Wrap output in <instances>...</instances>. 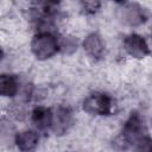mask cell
I'll return each instance as SVG.
<instances>
[{
    "instance_id": "8992f818",
    "label": "cell",
    "mask_w": 152,
    "mask_h": 152,
    "mask_svg": "<svg viewBox=\"0 0 152 152\" xmlns=\"http://www.w3.org/2000/svg\"><path fill=\"white\" fill-rule=\"evenodd\" d=\"M124 48L129 56L137 59H141L150 53V48L146 40L138 33H131L126 36L124 39Z\"/></svg>"
},
{
    "instance_id": "9c48e42d",
    "label": "cell",
    "mask_w": 152,
    "mask_h": 152,
    "mask_svg": "<svg viewBox=\"0 0 152 152\" xmlns=\"http://www.w3.org/2000/svg\"><path fill=\"white\" fill-rule=\"evenodd\" d=\"M83 49L87 52V55L94 59H100L103 57L104 53V44L102 38L97 33H90L88 34L83 43Z\"/></svg>"
},
{
    "instance_id": "5b68a950",
    "label": "cell",
    "mask_w": 152,
    "mask_h": 152,
    "mask_svg": "<svg viewBox=\"0 0 152 152\" xmlns=\"http://www.w3.org/2000/svg\"><path fill=\"white\" fill-rule=\"evenodd\" d=\"M75 122L74 112L68 106H58L53 113L51 131L56 135H63L69 132Z\"/></svg>"
},
{
    "instance_id": "ba28073f",
    "label": "cell",
    "mask_w": 152,
    "mask_h": 152,
    "mask_svg": "<svg viewBox=\"0 0 152 152\" xmlns=\"http://www.w3.org/2000/svg\"><path fill=\"white\" fill-rule=\"evenodd\" d=\"M53 113L50 108L44 106L36 107L31 113V121L39 131H48L52 126Z\"/></svg>"
},
{
    "instance_id": "6da1fadb",
    "label": "cell",
    "mask_w": 152,
    "mask_h": 152,
    "mask_svg": "<svg viewBox=\"0 0 152 152\" xmlns=\"http://www.w3.org/2000/svg\"><path fill=\"white\" fill-rule=\"evenodd\" d=\"M31 51L38 59H48L59 51V40L52 32H38L31 42Z\"/></svg>"
},
{
    "instance_id": "4fadbf2b",
    "label": "cell",
    "mask_w": 152,
    "mask_h": 152,
    "mask_svg": "<svg viewBox=\"0 0 152 152\" xmlns=\"http://www.w3.org/2000/svg\"><path fill=\"white\" fill-rule=\"evenodd\" d=\"M151 152H152V151H151Z\"/></svg>"
},
{
    "instance_id": "30bf717a",
    "label": "cell",
    "mask_w": 152,
    "mask_h": 152,
    "mask_svg": "<svg viewBox=\"0 0 152 152\" xmlns=\"http://www.w3.org/2000/svg\"><path fill=\"white\" fill-rule=\"evenodd\" d=\"M19 91V80L13 74H2L0 76V94L4 97H13Z\"/></svg>"
},
{
    "instance_id": "8fae6325",
    "label": "cell",
    "mask_w": 152,
    "mask_h": 152,
    "mask_svg": "<svg viewBox=\"0 0 152 152\" xmlns=\"http://www.w3.org/2000/svg\"><path fill=\"white\" fill-rule=\"evenodd\" d=\"M77 45H78L77 38L72 36H64L59 39V50L63 53H68V55L74 53L77 50Z\"/></svg>"
},
{
    "instance_id": "3957f363",
    "label": "cell",
    "mask_w": 152,
    "mask_h": 152,
    "mask_svg": "<svg viewBox=\"0 0 152 152\" xmlns=\"http://www.w3.org/2000/svg\"><path fill=\"white\" fill-rule=\"evenodd\" d=\"M83 109L90 115H110L113 101L106 93L94 91L83 100Z\"/></svg>"
},
{
    "instance_id": "277c9868",
    "label": "cell",
    "mask_w": 152,
    "mask_h": 152,
    "mask_svg": "<svg viewBox=\"0 0 152 152\" xmlns=\"http://www.w3.org/2000/svg\"><path fill=\"white\" fill-rule=\"evenodd\" d=\"M119 20L128 26H139L147 20V11L137 2H121L118 8Z\"/></svg>"
},
{
    "instance_id": "52a82bcc",
    "label": "cell",
    "mask_w": 152,
    "mask_h": 152,
    "mask_svg": "<svg viewBox=\"0 0 152 152\" xmlns=\"http://www.w3.org/2000/svg\"><path fill=\"white\" fill-rule=\"evenodd\" d=\"M14 142L21 152H31L38 146L39 135L36 131L24 129L14 135Z\"/></svg>"
},
{
    "instance_id": "7c38bea8",
    "label": "cell",
    "mask_w": 152,
    "mask_h": 152,
    "mask_svg": "<svg viewBox=\"0 0 152 152\" xmlns=\"http://www.w3.org/2000/svg\"><path fill=\"white\" fill-rule=\"evenodd\" d=\"M81 6H82V10L87 14H94L100 10L101 2L100 1H82Z\"/></svg>"
},
{
    "instance_id": "7a4b0ae2",
    "label": "cell",
    "mask_w": 152,
    "mask_h": 152,
    "mask_svg": "<svg viewBox=\"0 0 152 152\" xmlns=\"http://www.w3.org/2000/svg\"><path fill=\"white\" fill-rule=\"evenodd\" d=\"M147 137L145 124L138 112H132L124 124L121 141L125 146H135L141 139Z\"/></svg>"
}]
</instances>
